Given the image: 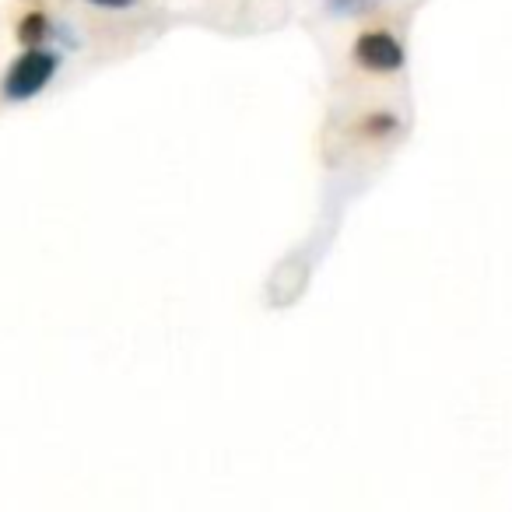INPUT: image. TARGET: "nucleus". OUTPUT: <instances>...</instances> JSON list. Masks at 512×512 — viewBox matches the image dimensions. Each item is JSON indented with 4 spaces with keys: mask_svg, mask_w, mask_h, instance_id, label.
Masks as SVG:
<instances>
[{
    "mask_svg": "<svg viewBox=\"0 0 512 512\" xmlns=\"http://www.w3.org/2000/svg\"><path fill=\"white\" fill-rule=\"evenodd\" d=\"M88 4H95V8H106V11H127V8H134L137 0H88Z\"/></svg>",
    "mask_w": 512,
    "mask_h": 512,
    "instance_id": "39448f33",
    "label": "nucleus"
},
{
    "mask_svg": "<svg viewBox=\"0 0 512 512\" xmlns=\"http://www.w3.org/2000/svg\"><path fill=\"white\" fill-rule=\"evenodd\" d=\"M53 74H57V57L32 46V50H25L22 57L11 64L8 78H4V99H11V102L32 99V95H39L50 85Z\"/></svg>",
    "mask_w": 512,
    "mask_h": 512,
    "instance_id": "f257e3e1",
    "label": "nucleus"
},
{
    "mask_svg": "<svg viewBox=\"0 0 512 512\" xmlns=\"http://www.w3.org/2000/svg\"><path fill=\"white\" fill-rule=\"evenodd\" d=\"M400 123H397V116L393 113H372V116H365V123H362V130L369 137H386V134H393Z\"/></svg>",
    "mask_w": 512,
    "mask_h": 512,
    "instance_id": "20e7f679",
    "label": "nucleus"
},
{
    "mask_svg": "<svg viewBox=\"0 0 512 512\" xmlns=\"http://www.w3.org/2000/svg\"><path fill=\"white\" fill-rule=\"evenodd\" d=\"M46 36H50V18H46L43 11H32V15H25L22 25H18V39H22L25 46L43 43Z\"/></svg>",
    "mask_w": 512,
    "mask_h": 512,
    "instance_id": "7ed1b4c3",
    "label": "nucleus"
},
{
    "mask_svg": "<svg viewBox=\"0 0 512 512\" xmlns=\"http://www.w3.org/2000/svg\"><path fill=\"white\" fill-rule=\"evenodd\" d=\"M351 57H355L358 67H365V71L372 74H397L400 67H404V46L397 43V39L390 36V32L376 29V32H362V36L355 39V50H351Z\"/></svg>",
    "mask_w": 512,
    "mask_h": 512,
    "instance_id": "f03ea898",
    "label": "nucleus"
}]
</instances>
